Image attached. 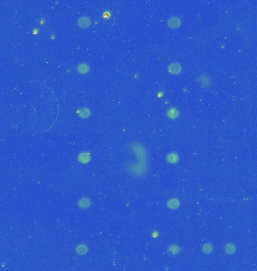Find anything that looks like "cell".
Instances as JSON below:
<instances>
[{
    "mask_svg": "<svg viewBox=\"0 0 257 271\" xmlns=\"http://www.w3.org/2000/svg\"><path fill=\"white\" fill-rule=\"evenodd\" d=\"M198 81L199 82V84L201 85H202L203 87H205V88H210L213 84V81L207 75H199L198 79Z\"/></svg>",
    "mask_w": 257,
    "mask_h": 271,
    "instance_id": "obj_1",
    "label": "cell"
},
{
    "mask_svg": "<svg viewBox=\"0 0 257 271\" xmlns=\"http://www.w3.org/2000/svg\"><path fill=\"white\" fill-rule=\"evenodd\" d=\"M180 24H181V21H180V19L178 17H171L168 20V26L170 28H178Z\"/></svg>",
    "mask_w": 257,
    "mask_h": 271,
    "instance_id": "obj_2",
    "label": "cell"
},
{
    "mask_svg": "<svg viewBox=\"0 0 257 271\" xmlns=\"http://www.w3.org/2000/svg\"><path fill=\"white\" fill-rule=\"evenodd\" d=\"M90 23H91V20L89 19L88 17H81L78 19V24L80 27L81 28H87V27H89L90 25Z\"/></svg>",
    "mask_w": 257,
    "mask_h": 271,
    "instance_id": "obj_3",
    "label": "cell"
},
{
    "mask_svg": "<svg viewBox=\"0 0 257 271\" xmlns=\"http://www.w3.org/2000/svg\"><path fill=\"white\" fill-rule=\"evenodd\" d=\"M78 204V206L81 208V209H88L90 206V205H91V202H90V200L88 198L84 197L79 200Z\"/></svg>",
    "mask_w": 257,
    "mask_h": 271,
    "instance_id": "obj_4",
    "label": "cell"
},
{
    "mask_svg": "<svg viewBox=\"0 0 257 271\" xmlns=\"http://www.w3.org/2000/svg\"><path fill=\"white\" fill-rule=\"evenodd\" d=\"M168 71L172 74H178L181 71V66L177 62H174V63H171V65H169Z\"/></svg>",
    "mask_w": 257,
    "mask_h": 271,
    "instance_id": "obj_5",
    "label": "cell"
},
{
    "mask_svg": "<svg viewBox=\"0 0 257 271\" xmlns=\"http://www.w3.org/2000/svg\"><path fill=\"white\" fill-rule=\"evenodd\" d=\"M167 116H168V118H170V119H175V118H177V117L179 116V112L177 109H175V108H171V109H169L167 112Z\"/></svg>",
    "mask_w": 257,
    "mask_h": 271,
    "instance_id": "obj_6",
    "label": "cell"
},
{
    "mask_svg": "<svg viewBox=\"0 0 257 271\" xmlns=\"http://www.w3.org/2000/svg\"><path fill=\"white\" fill-rule=\"evenodd\" d=\"M77 70L78 71V72H80V74H86L88 72L89 70V66L87 63H80L78 66Z\"/></svg>",
    "mask_w": 257,
    "mask_h": 271,
    "instance_id": "obj_7",
    "label": "cell"
},
{
    "mask_svg": "<svg viewBox=\"0 0 257 271\" xmlns=\"http://www.w3.org/2000/svg\"><path fill=\"white\" fill-rule=\"evenodd\" d=\"M178 155L177 154L175 153H170L168 154L167 157H166V160L169 164H175L178 161Z\"/></svg>",
    "mask_w": 257,
    "mask_h": 271,
    "instance_id": "obj_8",
    "label": "cell"
},
{
    "mask_svg": "<svg viewBox=\"0 0 257 271\" xmlns=\"http://www.w3.org/2000/svg\"><path fill=\"white\" fill-rule=\"evenodd\" d=\"M167 206H168L169 209H175L178 208L179 206H180V203H179V201L177 199H171V200H168Z\"/></svg>",
    "mask_w": 257,
    "mask_h": 271,
    "instance_id": "obj_9",
    "label": "cell"
},
{
    "mask_svg": "<svg viewBox=\"0 0 257 271\" xmlns=\"http://www.w3.org/2000/svg\"><path fill=\"white\" fill-rule=\"evenodd\" d=\"M78 158V161H80V163H83V164L88 163L89 161H90V156H89V154H87V153L80 154Z\"/></svg>",
    "mask_w": 257,
    "mask_h": 271,
    "instance_id": "obj_10",
    "label": "cell"
},
{
    "mask_svg": "<svg viewBox=\"0 0 257 271\" xmlns=\"http://www.w3.org/2000/svg\"><path fill=\"white\" fill-rule=\"evenodd\" d=\"M79 115L82 118H87L90 116V111L87 108H82L79 110Z\"/></svg>",
    "mask_w": 257,
    "mask_h": 271,
    "instance_id": "obj_11",
    "label": "cell"
},
{
    "mask_svg": "<svg viewBox=\"0 0 257 271\" xmlns=\"http://www.w3.org/2000/svg\"><path fill=\"white\" fill-rule=\"evenodd\" d=\"M76 251L79 255H84L87 252V247L84 244L78 245L76 248Z\"/></svg>",
    "mask_w": 257,
    "mask_h": 271,
    "instance_id": "obj_12",
    "label": "cell"
},
{
    "mask_svg": "<svg viewBox=\"0 0 257 271\" xmlns=\"http://www.w3.org/2000/svg\"><path fill=\"white\" fill-rule=\"evenodd\" d=\"M225 251L228 255H232V254H233L235 251V247L233 244L228 243V244H227L225 246Z\"/></svg>",
    "mask_w": 257,
    "mask_h": 271,
    "instance_id": "obj_13",
    "label": "cell"
},
{
    "mask_svg": "<svg viewBox=\"0 0 257 271\" xmlns=\"http://www.w3.org/2000/svg\"><path fill=\"white\" fill-rule=\"evenodd\" d=\"M168 251H169V253L172 254V255H177L180 251V248L177 245H172L168 248Z\"/></svg>",
    "mask_w": 257,
    "mask_h": 271,
    "instance_id": "obj_14",
    "label": "cell"
},
{
    "mask_svg": "<svg viewBox=\"0 0 257 271\" xmlns=\"http://www.w3.org/2000/svg\"><path fill=\"white\" fill-rule=\"evenodd\" d=\"M202 250H203L204 252L206 254L211 253V251H213V247L211 244H209V243H206V244L204 245L203 247H202Z\"/></svg>",
    "mask_w": 257,
    "mask_h": 271,
    "instance_id": "obj_15",
    "label": "cell"
}]
</instances>
